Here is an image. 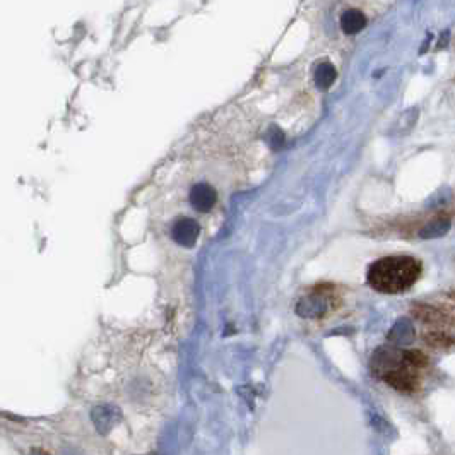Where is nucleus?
<instances>
[{"instance_id": "1", "label": "nucleus", "mask_w": 455, "mask_h": 455, "mask_svg": "<svg viewBox=\"0 0 455 455\" xmlns=\"http://www.w3.org/2000/svg\"><path fill=\"white\" fill-rule=\"evenodd\" d=\"M421 272V262L416 261L414 257L395 255V257H385L374 262L368 269L367 279L375 291L397 295L413 288Z\"/></svg>"}, {"instance_id": "2", "label": "nucleus", "mask_w": 455, "mask_h": 455, "mask_svg": "<svg viewBox=\"0 0 455 455\" xmlns=\"http://www.w3.org/2000/svg\"><path fill=\"white\" fill-rule=\"evenodd\" d=\"M380 378H382L385 383H388L392 388H395V390L406 392V394L414 392L419 385V378L418 375L414 374V368L409 367V364L406 363V360H404L402 364H399V367L394 368V370L383 374Z\"/></svg>"}, {"instance_id": "3", "label": "nucleus", "mask_w": 455, "mask_h": 455, "mask_svg": "<svg viewBox=\"0 0 455 455\" xmlns=\"http://www.w3.org/2000/svg\"><path fill=\"white\" fill-rule=\"evenodd\" d=\"M199 233H201V228H199L197 223L194 219L183 218L180 221H176L173 228H171V235H173V240L183 246H192L195 242H197Z\"/></svg>"}, {"instance_id": "4", "label": "nucleus", "mask_w": 455, "mask_h": 455, "mask_svg": "<svg viewBox=\"0 0 455 455\" xmlns=\"http://www.w3.org/2000/svg\"><path fill=\"white\" fill-rule=\"evenodd\" d=\"M216 201H218V195H216V190L207 183H197V185L192 187L190 190V204L197 211H209L213 209Z\"/></svg>"}, {"instance_id": "5", "label": "nucleus", "mask_w": 455, "mask_h": 455, "mask_svg": "<svg viewBox=\"0 0 455 455\" xmlns=\"http://www.w3.org/2000/svg\"><path fill=\"white\" fill-rule=\"evenodd\" d=\"M414 339V325L411 319H399L388 332V341L395 346H409Z\"/></svg>"}, {"instance_id": "6", "label": "nucleus", "mask_w": 455, "mask_h": 455, "mask_svg": "<svg viewBox=\"0 0 455 455\" xmlns=\"http://www.w3.org/2000/svg\"><path fill=\"white\" fill-rule=\"evenodd\" d=\"M331 296L327 295V293H313L312 296L307 298V300L303 301V305L301 307H298V312H301V310L308 308V312L305 313V317H320L324 315V313L329 312V308H331Z\"/></svg>"}, {"instance_id": "7", "label": "nucleus", "mask_w": 455, "mask_h": 455, "mask_svg": "<svg viewBox=\"0 0 455 455\" xmlns=\"http://www.w3.org/2000/svg\"><path fill=\"white\" fill-rule=\"evenodd\" d=\"M450 228H452L450 218L442 216V218L433 219V221H430L428 225L423 226L421 231H419V237H421L423 240H435V238L445 237V235L450 231Z\"/></svg>"}, {"instance_id": "8", "label": "nucleus", "mask_w": 455, "mask_h": 455, "mask_svg": "<svg viewBox=\"0 0 455 455\" xmlns=\"http://www.w3.org/2000/svg\"><path fill=\"white\" fill-rule=\"evenodd\" d=\"M367 26V18L363 13L356 9H349L341 15V27L346 34H356Z\"/></svg>"}, {"instance_id": "9", "label": "nucleus", "mask_w": 455, "mask_h": 455, "mask_svg": "<svg viewBox=\"0 0 455 455\" xmlns=\"http://www.w3.org/2000/svg\"><path fill=\"white\" fill-rule=\"evenodd\" d=\"M337 77V72L334 69V65L329 64V62H324L320 64L319 67L315 70V84L319 86L320 89H329L332 84H334Z\"/></svg>"}, {"instance_id": "10", "label": "nucleus", "mask_w": 455, "mask_h": 455, "mask_svg": "<svg viewBox=\"0 0 455 455\" xmlns=\"http://www.w3.org/2000/svg\"><path fill=\"white\" fill-rule=\"evenodd\" d=\"M404 360L413 368H423L428 364V358L421 351H416V349L414 351H404Z\"/></svg>"}, {"instance_id": "11", "label": "nucleus", "mask_w": 455, "mask_h": 455, "mask_svg": "<svg viewBox=\"0 0 455 455\" xmlns=\"http://www.w3.org/2000/svg\"><path fill=\"white\" fill-rule=\"evenodd\" d=\"M428 339L430 344H433V346H450V344L454 343V339L450 336H447L445 332H433V334L426 337Z\"/></svg>"}, {"instance_id": "12", "label": "nucleus", "mask_w": 455, "mask_h": 455, "mask_svg": "<svg viewBox=\"0 0 455 455\" xmlns=\"http://www.w3.org/2000/svg\"><path fill=\"white\" fill-rule=\"evenodd\" d=\"M452 296H454V300H455V293H454V295H452Z\"/></svg>"}]
</instances>
